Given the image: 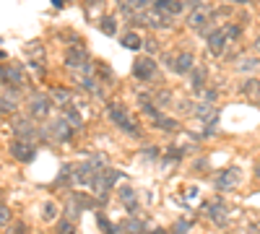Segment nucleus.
<instances>
[{
  "mask_svg": "<svg viewBox=\"0 0 260 234\" xmlns=\"http://www.w3.org/2000/svg\"><path fill=\"white\" fill-rule=\"evenodd\" d=\"M257 177H260V164H257Z\"/></svg>",
  "mask_w": 260,
  "mask_h": 234,
  "instance_id": "obj_8",
  "label": "nucleus"
},
{
  "mask_svg": "<svg viewBox=\"0 0 260 234\" xmlns=\"http://www.w3.org/2000/svg\"><path fill=\"white\" fill-rule=\"evenodd\" d=\"M6 219H8V214H6V208H0V224H3Z\"/></svg>",
  "mask_w": 260,
  "mask_h": 234,
  "instance_id": "obj_5",
  "label": "nucleus"
},
{
  "mask_svg": "<svg viewBox=\"0 0 260 234\" xmlns=\"http://www.w3.org/2000/svg\"><path fill=\"white\" fill-rule=\"evenodd\" d=\"M190 65H192V55H187V52H185V55H180V57L175 60V65H172V68H175L177 73H187V71H190Z\"/></svg>",
  "mask_w": 260,
  "mask_h": 234,
  "instance_id": "obj_1",
  "label": "nucleus"
},
{
  "mask_svg": "<svg viewBox=\"0 0 260 234\" xmlns=\"http://www.w3.org/2000/svg\"><path fill=\"white\" fill-rule=\"evenodd\" d=\"M255 47H257V50H260V39H257V45H255Z\"/></svg>",
  "mask_w": 260,
  "mask_h": 234,
  "instance_id": "obj_7",
  "label": "nucleus"
},
{
  "mask_svg": "<svg viewBox=\"0 0 260 234\" xmlns=\"http://www.w3.org/2000/svg\"><path fill=\"white\" fill-rule=\"evenodd\" d=\"M151 71H154V68H151V60H141L138 62V68L133 71L136 76H141V78H148L151 76Z\"/></svg>",
  "mask_w": 260,
  "mask_h": 234,
  "instance_id": "obj_3",
  "label": "nucleus"
},
{
  "mask_svg": "<svg viewBox=\"0 0 260 234\" xmlns=\"http://www.w3.org/2000/svg\"><path fill=\"white\" fill-rule=\"evenodd\" d=\"M234 182H237V169H229V172L219 180V187H221V190H226V187H232Z\"/></svg>",
  "mask_w": 260,
  "mask_h": 234,
  "instance_id": "obj_2",
  "label": "nucleus"
},
{
  "mask_svg": "<svg viewBox=\"0 0 260 234\" xmlns=\"http://www.w3.org/2000/svg\"><path fill=\"white\" fill-rule=\"evenodd\" d=\"M122 42H125V47H130V50H138V47H141V39H138V37H133V34H127Z\"/></svg>",
  "mask_w": 260,
  "mask_h": 234,
  "instance_id": "obj_4",
  "label": "nucleus"
},
{
  "mask_svg": "<svg viewBox=\"0 0 260 234\" xmlns=\"http://www.w3.org/2000/svg\"><path fill=\"white\" fill-rule=\"evenodd\" d=\"M52 6H55V8H60V6H62V0H52Z\"/></svg>",
  "mask_w": 260,
  "mask_h": 234,
  "instance_id": "obj_6",
  "label": "nucleus"
}]
</instances>
